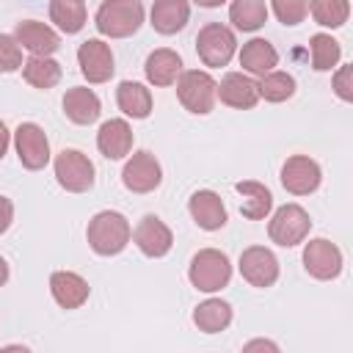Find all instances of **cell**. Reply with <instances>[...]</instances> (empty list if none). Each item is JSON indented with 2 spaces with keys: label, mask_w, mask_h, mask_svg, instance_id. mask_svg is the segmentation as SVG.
<instances>
[{
  "label": "cell",
  "mask_w": 353,
  "mask_h": 353,
  "mask_svg": "<svg viewBox=\"0 0 353 353\" xmlns=\"http://www.w3.org/2000/svg\"><path fill=\"white\" fill-rule=\"evenodd\" d=\"M218 99L229 108H237V110H248L256 105L259 99V91H256V80H251L248 74L243 72H229L221 77L218 83Z\"/></svg>",
  "instance_id": "obj_15"
},
{
  "label": "cell",
  "mask_w": 353,
  "mask_h": 353,
  "mask_svg": "<svg viewBox=\"0 0 353 353\" xmlns=\"http://www.w3.org/2000/svg\"><path fill=\"white\" fill-rule=\"evenodd\" d=\"M240 276L251 287H270L279 279V259L265 245H248L240 254Z\"/></svg>",
  "instance_id": "obj_12"
},
{
  "label": "cell",
  "mask_w": 353,
  "mask_h": 353,
  "mask_svg": "<svg viewBox=\"0 0 353 353\" xmlns=\"http://www.w3.org/2000/svg\"><path fill=\"white\" fill-rule=\"evenodd\" d=\"M303 268H306L309 276H314L320 281L336 279L342 273V251L331 240L314 237L303 248Z\"/></svg>",
  "instance_id": "obj_10"
},
{
  "label": "cell",
  "mask_w": 353,
  "mask_h": 353,
  "mask_svg": "<svg viewBox=\"0 0 353 353\" xmlns=\"http://www.w3.org/2000/svg\"><path fill=\"white\" fill-rule=\"evenodd\" d=\"M94 25L108 39H127L143 25L141 0H105L97 8Z\"/></svg>",
  "instance_id": "obj_2"
},
{
  "label": "cell",
  "mask_w": 353,
  "mask_h": 353,
  "mask_svg": "<svg viewBox=\"0 0 353 353\" xmlns=\"http://www.w3.org/2000/svg\"><path fill=\"white\" fill-rule=\"evenodd\" d=\"M279 63V52L268 39H251L240 50V66L251 74H265Z\"/></svg>",
  "instance_id": "obj_24"
},
{
  "label": "cell",
  "mask_w": 353,
  "mask_h": 353,
  "mask_svg": "<svg viewBox=\"0 0 353 353\" xmlns=\"http://www.w3.org/2000/svg\"><path fill=\"white\" fill-rule=\"evenodd\" d=\"M334 91H336L339 99L353 102V66H342L334 74Z\"/></svg>",
  "instance_id": "obj_35"
},
{
  "label": "cell",
  "mask_w": 353,
  "mask_h": 353,
  "mask_svg": "<svg viewBox=\"0 0 353 353\" xmlns=\"http://www.w3.org/2000/svg\"><path fill=\"white\" fill-rule=\"evenodd\" d=\"M256 91H259V97H265L268 102H284V99H290V97L295 94V77L287 74V72L270 69V72H265V74L259 77Z\"/></svg>",
  "instance_id": "obj_31"
},
{
  "label": "cell",
  "mask_w": 353,
  "mask_h": 353,
  "mask_svg": "<svg viewBox=\"0 0 353 353\" xmlns=\"http://www.w3.org/2000/svg\"><path fill=\"white\" fill-rule=\"evenodd\" d=\"M309 52H312V69L317 72H331L339 63L342 47L336 39H331L328 33H314L309 39Z\"/></svg>",
  "instance_id": "obj_30"
},
{
  "label": "cell",
  "mask_w": 353,
  "mask_h": 353,
  "mask_svg": "<svg viewBox=\"0 0 353 353\" xmlns=\"http://www.w3.org/2000/svg\"><path fill=\"white\" fill-rule=\"evenodd\" d=\"M77 63H80V72L88 83H105V80H110V74L116 69L113 66V52L102 39L83 41L80 50H77Z\"/></svg>",
  "instance_id": "obj_13"
},
{
  "label": "cell",
  "mask_w": 353,
  "mask_h": 353,
  "mask_svg": "<svg viewBox=\"0 0 353 353\" xmlns=\"http://www.w3.org/2000/svg\"><path fill=\"white\" fill-rule=\"evenodd\" d=\"M152 28L163 36H171L176 30H182L190 19V3L188 0H154L152 6Z\"/></svg>",
  "instance_id": "obj_20"
},
{
  "label": "cell",
  "mask_w": 353,
  "mask_h": 353,
  "mask_svg": "<svg viewBox=\"0 0 353 353\" xmlns=\"http://www.w3.org/2000/svg\"><path fill=\"white\" fill-rule=\"evenodd\" d=\"M58 185L69 193H85L94 185V163L80 149H61L55 154Z\"/></svg>",
  "instance_id": "obj_7"
},
{
  "label": "cell",
  "mask_w": 353,
  "mask_h": 353,
  "mask_svg": "<svg viewBox=\"0 0 353 353\" xmlns=\"http://www.w3.org/2000/svg\"><path fill=\"white\" fill-rule=\"evenodd\" d=\"M132 240H135V245L141 248V254H146V256H152V259L165 256V254L171 251V245H174L171 229H168L157 215H143L141 223H138L135 232H132Z\"/></svg>",
  "instance_id": "obj_14"
},
{
  "label": "cell",
  "mask_w": 353,
  "mask_h": 353,
  "mask_svg": "<svg viewBox=\"0 0 353 353\" xmlns=\"http://www.w3.org/2000/svg\"><path fill=\"white\" fill-rule=\"evenodd\" d=\"M237 50V39H234V30L221 25V22H207L199 33H196V52L199 58L204 61V66H226L232 61Z\"/></svg>",
  "instance_id": "obj_5"
},
{
  "label": "cell",
  "mask_w": 353,
  "mask_h": 353,
  "mask_svg": "<svg viewBox=\"0 0 353 353\" xmlns=\"http://www.w3.org/2000/svg\"><path fill=\"white\" fill-rule=\"evenodd\" d=\"M312 229V221H309V212L301 207V204H284L273 212L270 223H268V234L276 245H284V248H292L298 243L306 240Z\"/></svg>",
  "instance_id": "obj_6"
},
{
  "label": "cell",
  "mask_w": 353,
  "mask_h": 353,
  "mask_svg": "<svg viewBox=\"0 0 353 353\" xmlns=\"http://www.w3.org/2000/svg\"><path fill=\"white\" fill-rule=\"evenodd\" d=\"M130 221L116 212V210H102L97 212L91 221H88V229H85V237H88V245L99 254V256H113V254H121L124 245L130 243Z\"/></svg>",
  "instance_id": "obj_1"
},
{
  "label": "cell",
  "mask_w": 353,
  "mask_h": 353,
  "mask_svg": "<svg viewBox=\"0 0 353 353\" xmlns=\"http://www.w3.org/2000/svg\"><path fill=\"white\" fill-rule=\"evenodd\" d=\"M22 66V47L14 36L0 33V72H14Z\"/></svg>",
  "instance_id": "obj_34"
},
{
  "label": "cell",
  "mask_w": 353,
  "mask_h": 353,
  "mask_svg": "<svg viewBox=\"0 0 353 353\" xmlns=\"http://www.w3.org/2000/svg\"><path fill=\"white\" fill-rule=\"evenodd\" d=\"M309 11L317 25L323 28H342L350 17V3L347 0H312Z\"/></svg>",
  "instance_id": "obj_32"
},
{
  "label": "cell",
  "mask_w": 353,
  "mask_h": 353,
  "mask_svg": "<svg viewBox=\"0 0 353 353\" xmlns=\"http://www.w3.org/2000/svg\"><path fill=\"white\" fill-rule=\"evenodd\" d=\"M14 146H17V157L28 171H39L50 163V141L44 135V130L33 121H22L14 132Z\"/></svg>",
  "instance_id": "obj_8"
},
{
  "label": "cell",
  "mask_w": 353,
  "mask_h": 353,
  "mask_svg": "<svg viewBox=\"0 0 353 353\" xmlns=\"http://www.w3.org/2000/svg\"><path fill=\"white\" fill-rule=\"evenodd\" d=\"M11 221H14V204H11V199L0 196V234L11 226Z\"/></svg>",
  "instance_id": "obj_36"
},
{
  "label": "cell",
  "mask_w": 353,
  "mask_h": 353,
  "mask_svg": "<svg viewBox=\"0 0 353 353\" xmlns=\"http://www.w3.org/2000/svg\"><path fill=\"white\" fill-rule=\"evenodd\" d=\"M218 83L207 74V72H199V69H188V72H179L176 77V97L182 102L185 110L190 113H210L215 99H218Z\"/></svg>",
  "instance_id": "obj_4"
},
{
  "label": "cell",
  "mask_w": 353,
  "mask_h": 353,
  "mask_svg": "<svg viewBox=\"0 0 353 353\" xmlns=\"http://www.w3.org/2000/svg\"><path fill=\"white\" fill-rule=\"evenodd\" d=\"M196 6H201V8H218V6H223L226 0H193Z\"/></svg>",
  "instance_id": "obj_38"
},
{
  "label": "cell",
  "mask_w": 353,
  "mask_h": 353,
  "mask_svg": "<svg viewBox=\"0 0 353 353\" xmlns=\"http://www.w3.org/2000/svg\"><path fill=\"white\" fill-rule=\"evenodd\" d=\"M8 141H11V132H8L6 121L0 119V160H3V157H6V152H8Z\"/></svg>",
  "instance_id": "obj_37"
},
{
  "label": "cell",
  "mask_w": 353,
  "mask_h": 353,
  "mask_svg": "<svg viewBox=\"0 0 353 353\" xmlns=\"http://www.w3.org/2000/svg\"><path fill=\"white\" fill-rule=\"evenodd\" d=\"M193 323L204 334H218V331H223L232 323V306L226 301H221V298H210V301L196 306Z\"/></svg>",
  "instance_id": "obj_28"
},
{
  "label": "cell",
  "mask_w": 353,
  "mask_h": 353,
  "mask_svg": "<svg viewBox=\"0 0 353 353\" xmlns=\"http://www.w3.org/2000/svg\"><path fill=\"white\" fill-rule=\"evenodd\" d=\"M99 97L91 88L74 85L63 94V113L74 124H94L99 119Z\"/></svg>",
  "instance_id": "obj_22"
},
{
  "label": "cell",
  "mask_w": 353,
  "mask_h": 353,
  "mask_svg": "<svg viewBox=\"0 0 353 353\" xmlns=\"http://www.w3.org/2000/svg\"><path fill=\"white\" fill-rule=\"evenodd\" d=\"M116 102H119L121 113L132 116V119H146L152 113V94L143 83H135V80H121L119 83Z\"/></svg>",
  "instance_id": "obj_23"
},
{
  "label": "cell",
  "mask_w": 353,
  "mask_h": 353,
  "mask_svg": "<svg viewBox=\"0 0 353 353\" xmlns=\"http://www.w3.org/2000/svg\"><path fill=\"white\" fill-rule=\"evenodd\" d=\"M14 39H17V44H19V47H25L30 55H52V52L61 47L58 33H55L50 25L36 22V19L17 22Z\"/></svg>",
  "instance_id": "obj_16"
},
{
  "label": "cell",
  "mask_w": 353,
  "mask_h": 353,
  "mask_svg": "<svg viewBox=\"0 0 353 353\" xmlns=\"http://www.w3.org/2000/svg\"><path fill=\"white\" fill-rule=\"evenodd\" d=\"M248 347H270V350H276V345H273V342H262V339L248 342V345H245V350H248Z\"/></svg>",
  "instance_id": "obj_40"
},
{
  "label": "cell",
  "mask_w": 353,
  "mask_h": 353,
  "mask_svg": "<svg viewBox=\"0 0 353 353\" xmlns=\"http://www.w3.org/2000/svg\"><path fill=\"white\" fill-rule=\"evenodd\" d=\"M143 72H146V80H149L152 85H157V88L174 85L176 77H179V72H182V58H179L174 50L160 47V50L149 52Z\"/></svg>",
  "instance_id": "obj_21"
},
{
  "label": "cell",
  "mask_w": 353,
  "mask_h": 353,
  "mask_svg": "<svg viewBox=\"0 0 353 353\" xmlns=\"http://www.w3.org/2000/svg\"><path fill=\"white\" fill-rule=\"evenodd\" d=\"M320 179H323L320 165L312 157H306V154H292L281 165V185L292 196H309V193H314L320 188Z\"/></svg>",
  "instance_id": "obj_11"
},
{
  "label": "cell",
  "mask_w": 353,
  "mask_h": 353,
  "mask_svg": "<svg viewBox=\"0 0 353 353\" xmlns=\"http://www.w3.org/2000/svg\"><path fill=\"white\" fill-rule=\"evenodd\" d=\"M229 22L243 30V33H254L268 22V6L265 0H232L229 6Z\"/></svg>",
  "instance_id": "obj_26"
},
{
  "label": "cell",
  "mask_w": 353,
  "mask_h": 353,
  "mask_svg": "<svg viewBox=\"0 0 353 353\" xmlns=\"http://www.w3.org/2000/svg\"><path fill=\"white\" fill-rule=\"evenodd\" d=\"M97 146L108 160H121L132 149V130L124 119H108L97 132Z\"/></svg>",
  "instance_id": "obj_19"
},
{
  "label": "cell",
  "mask_w": 353,
  "mask_h": 353,
  "mask_svg": "<svg viewBox=\"0 0 353 353\" xmlns=\"http://www.w3.org/2000/svg\"><path fill=\"white\" fill-rule=\"evenodd\" d=\"M273 14L281 25H298L309 14V0H270Z\"/></svg>",
  "instance_id": "obj_33"
},
{
  "label": "cell",
  "mask_w": 353,
  "mask_h": 353,
  "mask_svg": "<svg viewBox=\"0 0 353 353\" xmlns=\"http://www.w3.org/2000/svg\"><path fill=\"white\" fill-rule=\"evenodd\" d=\"M50 292L61 309H77L88 301V281L72 270H55L50 276Z\"/></svg>",
  "instance_id": "obj_17"
},
{
  "label": "cell",
  "mask_w": 353,
  "mask_h": 353,
  "mask_svg": "<svg viewBox=\"0 0 353 353\" xmlns=\"http://www.w3.org/2000/svg\"><path fill=\"white\" fill-rule=\"evenodd\" d=\"M121 182L132 193H149L163 182V168H160V163H157V157L152 152L141 149L124 163Z\"/></svg>",
  "instance_id": "obj_9"
},
{
  "label": "cell",
  "mask_w": 353,
  "mask_h": 353,
  "mask_svg": "<svg viewBox=\"0 0 353 353\" xmlns=\"http://www.w3.org/2000/svg\"><path fill=\"white\" fill-rule=\"evenodd\" d=\"M22 77L25 83H30L33 88H52L61 80V63L52 61L50 55H30L22 63Z\"/></svg>",
  "instance_id": "obj_27"
},
{
  "label": "cell",
  "mask_w": 353,
  "mask_h": 353,
  "mask_svg": "<svg viewBox=\"0 0 353 353\" xmlns=\"http://www.w3.org/2000/svg\"><path fill=\"white\" fill-rule=\"evenodd\" d=\"M6 281H8V262L0 256V287H3Z\"/></svg>",
  "instance_id": "obj_39"
},
{
  "label": "cell",
  "mask_w": 353,
  "mask_h": 353,
  "mask_svg": "<svg viewBox=\"0 0 353 353\" xmlns=\"http://www.w3.org/2000/svg\"><path fill=\"white\" fill-rule=\"evenodd\" d=\"M50 19L63 33H80L85 25V0H50Z\"/></svg>",
  "instance_id": "obj_29"
},
{
  "label": "cell",
  "mask_w": 353,
  "mask_h": 353,
  "mask_svg": "<svg viewBox=\"0 0 353 353\" xmlns=\"http://www.w3.org/2000/svg\"><path fill=\"white\" fill-rule=\"evenodd\" d=\"M234 190L243 196V207H240V212H243L245 218H251V221H262V218L270 212V207H273V193H270L262 182H251V179H245V182H237Z\"/></svg>",
  "instance_id": "obj_25"
},
{
  "label": "cell",
  "mask_w": 353,
  "mask_h": 353,
  "mask_svg": "<svg viewBox=\"0 0 353 353\" xmlns=\"http://www.w3.org/2000/svg\"><path fill=\"white\" fill-rule=\"evenodd\" d=\"M188 210H190L193 221L207 232H215L226 223V207L215 190H196L188 199Z\"/></svg>",
  "instance_id": "obj_18"
},
{
  "label": "cell",
  "mask_w": 353,
  "mask_h": 353,
  "mask_svg": "<svg viewBox=\"0 0 353 353\" xmlns=\"http://www.w3.org/2000/svg\"><path fill=\"white\" fill-rule=\"evenodd\" d=\"M188 279L201 292H218L232 279L229 256L223 251H218V248H201V251H196L193 259H190V268H188Z\"/></svg>",
  "instance_id": "obj_3"
}]
</instances>
